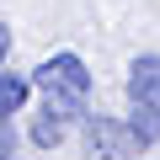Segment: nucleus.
I'll return each instance as SVG.
<instances>
[{"mask_svg": "<svg viewBox=\"0 0 160 160\" xmlns=\"http://www.w3.org/2000/svg\"><path fill=\"white\" fill-rule=\"evenodd\" d=\"M32 86L43 91V112H48V118H59V123L69 128L80 112H86L91 75H86V64H80L75 53H53V59H43V64H38Z\"/></svg>", "mask_w": 160, "mask_h": 160, "instance_id": "obj_1", "label": "nucleus"}, {"mask_svg": "<svg viewBox=\"0 0 160 160\" xmlns=\"http://www.w3.org/2000/svg\"><path fill=\"white\" fill-rule=\"evenodd\" d=\"M128 102H133V133L144 144L160 139V59L144 53L128 69Z\"/></svg>", "mask_w": 160, "mask_h": 160, "instance_id": "obj_2", "label": "nucleus"}, {"mask_svg": "<svg viewBox=\"0 0 160 160\" xmlns=\"http://www.w3.org/2000/svg\"><path fill=\"white\" fill-rule=\"evenodd\" d=\"M139 133H133V123H118V118H91L86 123V149H91V160H133L139 155Z\"/></svg>", "mask_w": 160, "mask_h": 160, "instance_id": "obj_3", "label": "nucleus"}, {"mask_svg": "<svg viewBox=\"0 0 160 160\" xmlns=\"http://www.w3.org/2000/svg\"><path fill=\"white\" fill-rule=\"evenodd\" d=\"M27 91H32V86H27L22 75H0V118H11V112L27 102Z\"/></svg>", "mask_w": 160, "mask_h": 160, "instance_id": "obj_4", "label": "nucleus"}, {"mask_svg": "<svg viewBox=\"0 0 160 160\" xmlns=\"http://www.w3.org/2000/svg\"><path fill=\"white\" fill-rule=\"evenodd\" d=\"M59 139H64V123H59V118H48V112H38V123H32V144L53 149Z\"/></svg>", "mask_w": 160, "mask_h": 160, "instance_id": "obj_5", "label": "nucleus"}, {"mask_svg": "<svg viewBox=\"0 0 160 160\" xmlns=\"http://www.w3.org/2000/svg\"><path fill=\"white\" fill-rule=\"evenodd\" d=\"M6 48H11V38H6V27H0V59H6Z\"/></svg>", "mask_w": 160, "mask_h": 160, "instance_id": "obj_6", "label": "nucleus"}]
</instances>
